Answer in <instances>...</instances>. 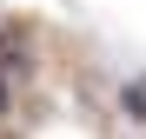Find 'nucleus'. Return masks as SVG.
<instances>
[{
    "label": "nucleus",
    "instance_id": "f257e3e1",
    "mask_svg": "<svg viewBox=\"0 0 146 139\" xmlns=\"http://www.w3.org/2000/svg\"><path fill=\"white\" fill-rule=\"evenodd\" d=\"M0 73H27V33L20 27L0 33Z\"/></svg>",
    "mask_w": 146,
    "mask_h": 139
},
{
    "label": "nucleus",
    "instance_id": "f03ea898",
    "mask_svg": "<svg viewBox=\"0 0 146 139\" xmlns=\"http://www.w3.org/2000/svg\"><path fill=\"white\" fill-rule=\"evenodd\" d=\"M119 106H126L133 119H146V80H126V86H119Z\"/></svg>",
    "mask_w": 146,
    "mask_h": 139
},
{
    "label": "nucleus",
    "instance_id": "7ed1b4c3",
    "mask_svg": "<svg viewBox=\"0 0 146 139\" xmlns=\"http://www.w3.org/2000/svg\"><path fill=\"white\" fill-rule=\"evenodd\" d=\"M7 106H13V93H7V73H0V119H7Z\"/></svg>",
    "mask_w": 146,
    "mask_h": 139
}]
</instances>
